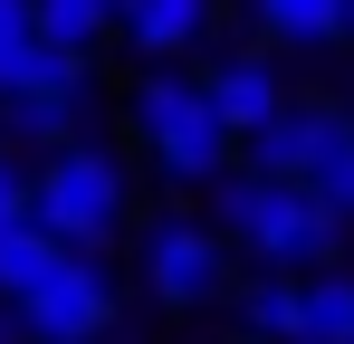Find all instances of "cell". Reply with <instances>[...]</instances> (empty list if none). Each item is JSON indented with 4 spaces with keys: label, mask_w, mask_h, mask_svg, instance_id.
Segmentation results:
<instances>
[{
    "label": "cell",
    "mask_w": 354,
    "mask_h": 344,
    "mask_svg": "<svg viewBox=\"0 0 354 344\" xmlns=\"http://www.w3.org/2000/svg\"><path fill=\"white\" fill-rule=\"evenodd\" d=\"M201 86H211V106H221V124H230L239 144H249V134H268V124L288 115V96H278V67H268V57H249V48L211 57V67H201Z\"/></svg>",
    "instance_id": "ba28073f"
},
{
    "label": "cell",
    "mask_w": 354,
    "mask_h": 344,
    "mask_svg": "<svg viewBox=\"0 0 354 344\" xmlns=\"http://www.w3.org/2000/svg\"><path fill=\"white\" fill-rule=\"evenodd\" d=\"M115 39L144 57V67H163V57H182V48L211 39V0H124V10H115Z\"/></svg>",
    "instance_id": "9c48e42d"
},
{
    "label": "cell",
    "mask_w": 354,
    "mask_h": 344,
    "mask_svg": "<svg viewBox=\"0 0 354 344\" xmlns=\"http://www.w3.org/2000/svg\"><path fill=\"white\" fill-rule=\"evenodd\" d=\"M345 39H354V10H345Z\"/></svg>",
    "instance_id": "d6986e66"
},
{
    "label": "cell",
    "mask_w": 354,
    "mask_h": 344,
    "mask_svg": "<svg viewBox=\"0 0 354 344\" xmlns=\"http://www.w3.org/2000/svg\"><path fill=\"white\" fill-rule=\"evenodd\" d=\"M29 211H39V229H58L67 249L96 258L124 229V163L106 144H67V153H48V163L29 172Z\"/></svg>",
    "instance_id": "3957f363"
},
{
    "label": "cell",
    "mask_w": 354,
    "mask_h": 344,
    "mask_svg": "<svg viewBox=\"0 0 354 344\" xmlns=\"http://www.w3.org/2000/svg\"><path fill=\"white\" fill-rule=\"evenodd\" d=\"M115 10L124 0H39V39L67 57H96V39H115Z\"/></svg>",
    "instance_id": "5bb4252c"
},
{
    "label": "cell",
    "mask_w": 354,
    "mask_h": 344,
    "mask_svg": "<svg viewBox=\"0 0 354 344\" xmlns=\"http://www.w3.org/2000/svg\"><path fill=\"white\" fill-rule=\"evenodd\" d=\"M124 124H134V144L153 153L163 182H230V124L211 106V86L201 77H182V67H144L134 77V96H124Z\"/></svg>",
    "instance_id": "7a4b0ae2"
},
{
    "label": "cell",
    "mask_w": 354,
    "mask_h": 344,
    "mask_svg": "<svg viewBox=\"0 0 354 344\" xmlns=\"http://www.w3.org/2000/svg\"><path fill=\"white\" fill-rule=\"evenodd\" d=\"M48 39H39V0H0V106L19 96V86H39V67H48Z\"/></svg>",
    "instance_id": "4fadbf2b"
},
{
    "label": "cell",
    "mask_w": 354,
    "mask_h": 344,
    "mask_svg": "<svg viewBox=\"0 0 354 344\" xmlns=\"http://www.w3.org/2000/svg\"><path fill=\"white\" fill-rule=\"evenodd\" d=\"M19 220H39V211H29V172L0 153V229H19Z\"/></svg>",
    "instance_id": "e0dca14e"
},
{
    "label": "cell",
    "mask_w": 354,
    "mask_h": 344,
    "mask_svg": "<svg viewBox=\"0 0 354 344\" xmlns=\"http://www.w3.org/2000/svg\"><path fill=\"white\" fill-rule=\"evenodd\" d=\"M144 287H153L173 316L211 306V296H221V229H211V220H163V229H144Z\"/></svg>",
    "instance_id": "8992f818"
},
{
    "label": "cell",
    "mask_w": 354,
    "mask_h": 344,
    "mask_svg": "<svg viewBox=\"0 0 354 344\" xmlns=\"http://www.w3.org/2000/svg\"><path fill=\"white\" fill-rule=\"evenodd\" d=\"M19 316H29V335H39V344H96L106 325H115V278H106V258L67 249V258H58V278L39 287Z\"/></svg>",
    "instance_id": "5b68a950"
},
{
    "label": "cell",
    "mask_w": 354,
    "mask_h": 344,
    "mask_svg": "<svg viewBox=\"0 0 354 344\" xmlns=\"http://www.w3.org/2000/svg\"><path fill=\"white\" fill-rule=\"evenodd\" d=\"M316 201H335V211H345V220H354V134H345V144H335V163L316 172Z\"/></svg>",
    "instance_id": "2e32d148"
},
{
    "label": "cell",
    "mask_w": 354,
    "mask_h": 344,
    "mask_svg": "<svg viewBox=\"0 0 354 344\" xmlns=\"http://www.w3.org/2000/svg\"><path fill=\"white\" fill-rule=\"evenodd\" d=\"M249 10H259V29H268L278 48H335L354 0H249Z\"/></svg>",
    "instance_id": "7c38bea8"
},
{
    "label": "cell",
    "mask_w": 354,
    "mask_h": 344,
    "mask_svg": "<svg viewBox=\"0 0 354 344\" xmlns=\"http://www.w3.org/2000/svg\"><path fill=\"white\" fill-rule=\"evenodd\" d=\"M297 344H354V278L345 268L306 278V325H297Z\"/></svg>",
    "instance_id": "9a60e30c"
},
{
    "label": "cell",
    "mask_w": 354,
    "mask_h": 344,
    "mask_svg": "<svg viewBox=\"0 0 354 344\" xmlns=\"http://www.w3.org/2000/svg\"><path fill=\"white\" fill-rule=\"evenodd\" d=\"M297 325H306V278L268 268V278L239 287V335H259V344H297Z\"/></svg>",
    "instance_id": "8fae6325"
},
{
    "label": "cell",
    "mask_w": 354,
    "mask_h": 344,
    "mask_svg": "<svg viewBox=\"0 0 354 344\" xmlns=\"http://www.w3.org/2000/svg\"><path fill=\"white\" fill-rule=\"evenodd\" d=\"M0 344H39V335H29V316H19V306H0Z\"/></svg>",
    "instance_id": "ac0fdd59"
},
{
    "label": "cell",
    "mask_w": 354,
    "mask_h": 344,
    "mask_svg": "<svg viewBox=\"0 0 354 344\" xmlns=\"http://www.w3.org/2000/svg\"><path fill=\"white\" fill-rule=\"evenodd\" d=\"M221 220H230V239H249L288 278H326L335 249H345V211L316 201L306 182H268V172H230L221 182Z\"/></svg>",
    "instance_id": "6da1fadb"
},
{
    "label": "cell",
    "mask_w": 354,
    "mask_h": 344,
    "mask_svg": "<svg viewBox=\"0 0 354 344\" xmlns=\"http://www.w3.org/2000/svg\"><path fill=\"white\" fill-rule=\"evenodd\" d=\"M58 258H67V239H58V229H39V220L0 229V306H29L39 287L58 278Z\"/></svg>",
    "instance_id": "30bf717a"
},
{
    "label": "cell",
    "mask_w": 354,
    "mask_h": 344,
    "mask_svg": "<svg viewBox=\"0 0 354 344\" xmlns=\"http://www.w3.org/2000/svg\"><path fill=\"white\" fill-rule=\"evenodd\" d=\"M96 106V57H48L39 67V86H19L10 106H0V134H19V144H39V153H67L77 144V124Z\"/></svg>",
    "instance_id": "277c9868"
},
{
    "label": "cell",
    "mask_w": 354,
    "mask_h": 344,
    "mask_svg": "<svg viewBox=\"0 0 354 344\" xmlns=\"http://www.w3.org/2000/svg\"><path fill=\"white\" fill-rule=\"evenodd\" d=\"M345 134H354L345 106H288L268 134H249V172H268V182H306V191H316V172L335 163Z\"/></svg>",
    "instance_id": "52a82bcc"
}]
</instances>
